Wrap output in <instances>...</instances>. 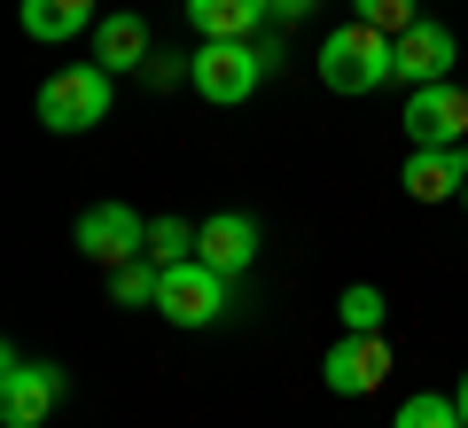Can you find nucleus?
<instances>
[{
  "instance_id": "obj_1",
  "label": "nucleus",
  "mask_w": 468,
  "mask_h": 428,
  "mask_svg": "<svg viewBox=\"0 0 468 428\" xmlns=\"http://www.w3.org/2000/svg\"><path fill=\"white\" fill-rule=\"evenodd\" d=\"M399 78V39L375 32V24H335L328 39H320V86L328 94H375V86Z\"/></svg>"
},
{
  "instance_id": "obj_2",
  "label": "nucleus",
  "mask_w": 468,
  "mask_h": 428,
  "mask_svg": "<svg viewBox=\"0 0 468 428\" xmlns=\"http://www.w3.org/2000/svg\"><path fill=\"white\" fill-rule=\"evenodd\" d=\"M110 78L117 70H101V63L48 70V86H39V125L48 132H94L101 117H110Z\"/></svg>"
},
{
  "instance_id": "obj_3",
  "label": "nucleus",
  "mask_w": 468,
  "mask_h": 428,
  "mask_svg": "<svg viewBox=\"0 0 468 428\" xmlns=\"http://www.w3.org/2000/svg\"><path fill=\"white\" fill-rule=\"evenodd\" d=\"M187 86L203 101H218V110H234V101H250L266 86V55H258V39H203L187 55Z\"/></svg>"
},
{
  "instance_id": "obj_4",
  "label": "nucleus",
  "mask_w": 468,
  "mask_h": 428,
  "mask_svg": "<svg viewBox=\"0 0 468 428\" xmlns=\"http://www.w3.org/2000/svg\"><path fill=\"white\" fill-rule=\"evenodd\" d=\"M63 405V366H39L24 350L0 359V428H48V412Z\"/></svg>"
},
{
  "instance_id": "obj_5",
  "label": "nucleus",
  "mask_w": 468,
  "mask_h": 428,
  "mask_svg": "<svg viewBox=\"0 0 468 428\" xmlns=\"http://www.w3.org/2000/svg\"><path fill=\"white\" fill-rule=\"evenodd\" d=\"M79 257L86 265H133V257H149V218L141 211H125V203H94V211H79Z\"/></svg>"
},
{
  "instance_id": "obj_6",
  "label": "nucleus",
  "mask_w": 468,
  "mask_h": 428,
  "mask_svg": "<svg viewBox=\"0 0 468 428\" xmlns=\"http://www.w3.org/2000/svg\"><path fill=\"white\" fill-rule=\"evenodd\" d=\"M399 117H406V141H414V149H468V86L461 78L414 86Z\"/></svg>"
},
{
  "instance_id": "obj_7",
  "label": "nucleus",
  "mask_w": 468,
  "mask_h": 428,
  "mask_svg": "<svg viewBox=\"0 0 468 428\" xmlns=\"http://www.w3.org/2000/svg\"><path fill=\"white\" fill-rule=\"evenodd\" d=\"M156 312H165L172 328H218V319H227V273H211L203 257L172 265L165 288H156Z\"/></svg>"
},
{
  "instance_id": "obj_8",
  "label": "nucleus",
  "mask_w": 468,
  "mask_h": 428,
  "mask_svg": "<svg viewBox=\"0 0 468 428\" xmlns=\"http://www.w3.org/2000/svg\"><path fill=\"white\" fill-rule=\"evenodd\" d=\"M320 381H328L335 397H375L390 381V343L383 335H344V343L320 359Z\"/></svg>"
},
{
  "instance_id": "obj_9",
  "label": "nucleus",
  "mask_w": 468,
  "mask_h": 428,
  "mask_svg": "<svg viewBox=\"0 0 468 428\" xmlns=\"http://www.w3.org/2000/svg\"><path fill=\"white\" fill-rule=\"evenodd\" d=\"M452 63H461V39L445 32V24H414V32L399 39V86L414 94V86H445Z\"/></svg>"
},
{
  "instance_id": "obj_10",
  "label": "nucleus",
  "mask_w": 468,
  "mask_h": 428,
  "mask_svg": "<svg viewBox=\"0 0 468 428\" xmlns=\"http://www.w3.org/2000/svg\"><path fill=\"white\" fill-rule=\"evenodd\" d=\"M468 187V149H414L406 156V195L414 203H461Z\"/></svg>"
},
{
  "instance_id": "obj_11",
  "label": "nucleus",
  "mask_w": 468,
  "mask_h": 428,
  "mask_svg": "<svg viewBox=\"0 0 468 428\" xmlns=\"http://www.w3.org/2000/svg\"><path fill=\"white\" fill-rule=\"evenodd\" d=\"M196 257L211 265V273H242V265L258 257V218H242V211H218V218H203V242H196Z\"/></svg>"
},
{
  "instance_id": "obj_12",
  "label": "nucleus",
  "mask_w": 468,
  "mask_h": 428,
  "mask_svg": "<svg viewBox=\"0 0 468 428\" xmlns=\"http://www.w3.org/2000/svg\"><path fill=\"white\" fill-rule=\"evenodd\" d=\"M94 63L101 70H149V16L110 8V16L94 24Z\"/></svg>"
},
{
  "instance_id": "obj_13",
  "label": "nucleus",
  "mask_w": 468,
  "mask_h": 428,
  "mask_svg": "<svg viewBox=\"0 0 468 428\" xmlns=\"http://www.w3.org/2000/svg\"><path fill=\"white\" fill-rule=\"evenodd\" d=\"M187 24L203 39H258L273 24V0H187Z\"/></svg>"
},
{
  "instance_id": "obj_14",
  "label": "nucleus",
  "mask_w": 468,
  "mask_h": 428,
  "mask_svg": "<svg viewBox=\"0 0 468 428\" xmlns=\"http://www.w3.org/2000/svg\"><path fill=\"white\" fill-rule=\"evenodd\" d=\"M16 24H24V39H79V32H94V0H24L16 8Z\"/></svg>"
},
{
  "instance_id": "obj_15",
  "label": "nucleus",
  "mask_w": 468,
  "mask_h": 428,
  "mask_svg": "<svg viewBox=\"0 0 468 428\" xmlns=\"http://www.w3.org/2000/svg\"><path fill=\"white\" fill-rule=\"evenodd\" d=\"M196 242H203V226H187V218H149V265H187L196 257Z\"/></svg>"
},
{
  "instance_id": "obj_16",
  "label": "nucleus",
  "mask_w": 468,
  "mask_h": 428,
  "mask_svg": "<svg viewBox=\"0 0 468 428\" xmlns=\"http://www.w3.org/2000/svg\"><path fill=\"white\" fill-rule=\"evenodd\" d=\"M156 288H165V265H149V257H133V265H117V273H110V304H125V312L156 304Z\"/></svg>"
},
{
  "instance_id": "obj_17",
  "label": "nucleus",
  "mask_w": 468,
  "mask_h": 428,
  "mask_svg": "<svg viewBox=\"0 0 468 428\" xmlns=\"http://www.w3.org/2000/svg\"><path fill=\"white\" fill-rule=\"evenodd\" d=\"M335 312H344V335H383V312H390V304H383V288H367V280H351Z\"/></svg>"
},
{
  "instance_id": "obj_18",
  "label": "nucleus",
  "mask_w": 468,
  "mask_h": 428,
  "mask_svg": "<svg viewBox=\"0 0 468 428\" xmlns=\"http://www.w3.org/2000/svg\"><path fill=\"white\" fill-rule=\"evenodd\" d=\"M351 16L375 24V32H390V39H406L421 24V0H351Z\"/></svg>"
},
{
  "instance_id": "obj_19",
  "label": "nucleus",
  "mask_w": 468,
  "mask_h": 428,
  "mask_svg": "<svg viewBox=\"0 0 468 428\" xmlns=\"http://www.w3.org/2000/svg\"><path fill=\"white\" fill-rule=\"evenodd\" d=\"M390 428H461V405L437 397V390H421V397H406V405H399V421H390Z\"/></svg>"
},
{
  "instance_id": "obj_20",
  "label": "nucleus",
  "mask_w": 468,
  "mask_h": 428,
  "mask_svg": "<svg viewBox=\"0 0 468 428\" xmlns=\"http://www.w3.org/2000/svg\"><path fill=\"white\" fill-rule=\"evenodd\" d=\"M141 78L165 94V86H180V78H187V63H180V55H149V70H141Z\"/></svg>"
},
{
  "instance_id": "obj_21",
  "label": "nucleus",
  "mask_w": 468,
  "mask_h": 428,
  "mask_svg": "<svg viewBox=\"0 0 468 428\" xmlns=\"http://www.w3.org/2000/svg\"><path fill=\"white\" fill-rule=\"evenodd\" d=\"M313 8H320V0H273V24H304Z\"/></svg>"
},
{
  "instance_id": "obj_22",
  "label": "nucleus",
  "mask_w": 468,
  "mask_h": 428,
  "mask_svg": "<svg viewBox=\"0 0 468 428\" xmlns=\"http://www.w3.org/2000/svg\"><path fill=\"white\" fill-rule=\"evenodd\" d=\"M452 405H461V428H468V374H461V390H452Z\"/></svg>"
},
{
  "instance_id": "obj_23",
  "label": "nucleus",
  "mask_w": 468,
  "mask_h": 428,
  "mask_svg": "<svg viewBox=\"0 0 468 428\" xmlns=\"http://www.w3.org/2000/svg\"><path fill=\"white\" fill-rule=\"evenodd\" d=\"M461 211H468V187H461Z\"/></svg>"
},
{
  "instance_id": "obj_24",
  "label": "nucleus",
  "mask_w": 468,
  "mask_h": 428,
  "mask_svg": "<svg viewBox=\"0 0 468 428\" xmlns=\"http://www.w3.org/2000/svg\"><path fill=\"white\" fill-rule=\"evenodd\" d=\"M461 86H468V78H461Z\"/></svg>"
}]
</instances>
